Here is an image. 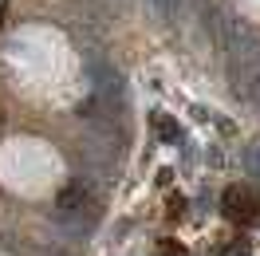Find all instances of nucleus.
Here are the masks:
<instances>
[{
  "mask_svg": "<svg viewBox=\"0 0 260 256\" xmlns=\"http://www.w3.org/2000/svg\"><path fill=\"white\" fill-rule=\"evenodd\" d=\"M252 174H260V146L252 150Z\"/></svg>",
  "mask_w": 260,
  "mask_h": 256,
  "instance_id": "nucleus-1",
  "label": "nucleus"
},
{
  "mask_svg": "<svg viewBox=\"0 0 260 256\" xmlns=\"http://www.w3.org/2000/svg\"><path fill=\"white\" fill-rule=\"evenodd\" d=\"M154 4H158V8H170V4H174V0H154Z\"/></svg>",
  "mask_w": 260,
  "mask_h": 256,
  "instance_id": "nucleus-2",
  "label": "nucleus"
}]
</instances>
